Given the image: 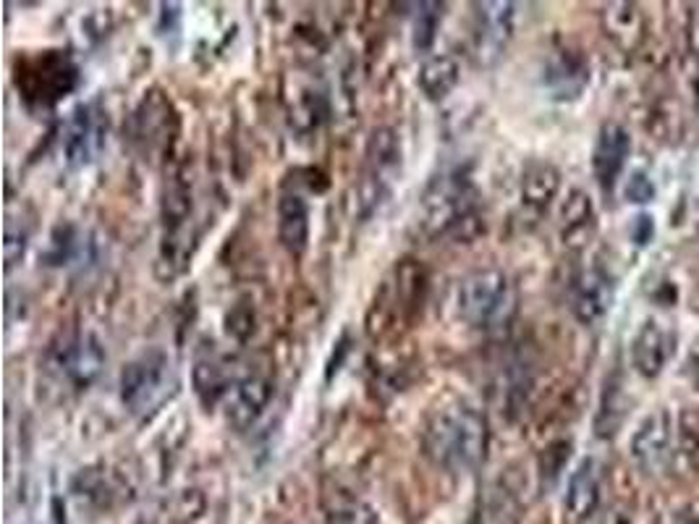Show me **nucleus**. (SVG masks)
I'll return each mask as SVG.
<instances>
[{
	"instance_id": "f257e3e1",
	"label": "nucleus",
	"mask_w": 699,
	"mask_h": 524,
	"mask_svg": "<svg viewBox=\"0 0 699 524\" xmlns=\"http://www.w3.org/2000/svg\"><path fill=\"white\" fill-rule=\"evenodd\" d=\"M422 449L424 456L441 470H474L487 451L485 414L464 399L432 409L422 428Z\"/></svg>"
},
{
	"instance_id": "f03ea898",
	"label": "nucleus",
	"mask_w": 699,
	"mask_h": 524,
	"mask_svg": "<svg viewBox=\"0 0 699 524\" xmlns=\"http://www.w3.org/2000/svg\"><path fill=\"white\" fill-rule=\"evenodd\" d=\"M453 307L461 322L477 330L503 328L516 312V289L498 268L474 270L461 278L453 294Z\"/></svg>"
},
{
	"instance_id": "7ed1b4c3",
	"label": "nucleus",
	"mask_w": 699,
	"mask_h": 524,
	"mask_svg": "<svg viewBox=\"0 0 699 524\" xmlns=\"http://www.w3.org/2000/svg\"><path fill=\"white\" fill-rule=\"evenodd\" d=\"M477 210V192L464 171H443L424 189L420 203V226L424 236L459 234L461 226L472 224Z\"/></svg>"
},
{
	"instance_id": "20e7f679",
	"label": "nucleus",
	"mask_w": 699,
	"mask_h": 524,
	"mask_svg": "<svg viewBox=\"0 0 699 524\" xmlns=\"http://www.w3.org/2000/svg\"><path fill=\"white\" fill-rule=\"evenodd\" d=\"M176 370L171 357L161 349H150L134 357L121 370V401L134 418L150 420L176 393Z\"/></svg>"
},
{
	"instance_id": "39448f33",
	"label": "nucleus",
	"mask_w": 699,
	"mask_h": 524,
	"mask_svg": "<svg viewBox=\"0 0 699 524\" xmlns=\"http://www.w3.org/2000/svg\"><path fill=\"white\" fill-rule=\"evenodd\" d=\"M105 351L92 333L61 336L45 355V372L58 386L84 391L100 376Z\"/></svg>"
},
{
	"instance_id": "423d86ee",
	"label": "nucleus",
	"mask_w": 699,
	"mask_h": 524,
	"mask_svg": "<svg viewBox=\"0 0 699 524\" xmlns=\"http://www.w3.org/2000/svg\"><path fill=\"white\" fill-rule=\"evenodd\" d=\"M401 168V140L393 129H374L364 155V174L359 182V213L364 218L378 210Z\"/></svg>"
},
{
	"instance_id": "0eeeda50",
	"label": "nucleus",
	"mask_w": 699,
	"mask_h": 524,
	"mask_svg": "<svg viewBox=\"0 0 699 524\" xmlns=\"http://www.w3.org/2000/svg\"><path fill=\"white\" fill-rule=\"evenodd\" d=\"M273 393H276V386L263 372H247V376L230 380L226 399L220 404L228 425L239 430V433L255 428L257 420L265 414V409L270 407Z\"/></svg>"
},
{
	"instance_id": "6e6552de",
	"label": "nucleus",
	"mask_w": 699,
	"mask_h": 524,
	"mask_svg": "<svg viewBox=\"0 0 699 524\" xmlns=\"http://www.w3.org/2000/svg\"><path fill=\"white\" fill-rule=\"evenodd\" d=\"M107 124L105 116L100 113L97 105H79L71 119L66 121L61 140V153L71 168H82L90 165L100 155L105 145Z\"/></svg>"
},
{
	"instance_id": "1a4fd4ad",
	"label": "nucleus",
	"mask_w": 699,
	"mask_h": 524,
	"mask_svg": "<svg viewBox=\"0 0 699 524\" xmlns=\"http://www.w3.org/2000/svg\"><path fill=\"white\" fill-rule=\"evenodd\" d=\"M514 34V3H480L474 21V59L493 66Z\"/></svg>"
},
{
	"instance_id": "9d476101",
	"label": "nucleus",
	"mask_w": 699,
	"mask_h": 524,
	"mask_svg": "<svg viewBox=\"0 0 699 524\" xmlns=\"http://www.w3.org/2000/svg\"><path fill=\"white\" fill-rule=\"evenodd\" d=\"M631 459L645 472H662L671 459V414L666 409L652 412L631 438Z\"/></svg>"
},
{
	"instance_id": "9b49d317",
	"label": "nucleus",
	"mask_w": 699,
	"mask_h": 524,
	"mask_svg": "<svg viewBox=\"0 0 699 524\" xmlns=\"http://www.w3.org/2000/svg\"><path fill=\"white\" fill-rule=\"evenodd\" d=\"M629 153H631L629 132H626L621 124H616V121H608V124H603L600 134H597V142H595L593 171H595L597 184H600L605 192L614 189L616 178L621 176Z\"/></svg>"
},
{
	"instance_id": "f8f14e48",
	"label": "nucleus",
	"mask_w": 699,
	"mask_h": 524,
	"mask_svg": "<svg viewBox=\"0 0 699 524\" xmlns=\"http://www.w3.org/2000/svg\"><path fill=\"white\" fill-rule=\"evenodd\" d=\"M610 301H614V284L600 268L582 270L574 278L572 312L582 326H595L608 312Z\"/></svg>"
},
{
	"instance_id": "ddd939ff",
	"label": "nucleus",
	"mask_w": 699,
	"mask_h": 524,
	"mask_svg": "<svg viewBox=\"0 0 699 524\" xmlns=\"http://www.w3.org/2000/svg\"><path fill=\"white\" fill-rule=\"evenodd\" d=\"M278 239L294 257L309 247V205L299 192H286L278 199Z\"/></svg>"
},
{
	"instance_id": "4468645a",
	"label": "nucleus",
	"mask_w": 699,
	"mask_h": 524,
	"mask_svg": "<svg viewBox=\"0 0 699 524\" xmlns=\"http://www.w3.org/2000/svg\"><path fill=\"white\" fill-rule=\"evenodd\" d=\"M597 504H600V475L593 459H585L568 480L566 514L574 522H585L597 512Z\"/></svg>"
},
{
	"instance_id": "2eb2a0df",
	"label": "nucleus",
	"mask_w": 699,
	"mask_h": 524,
	"mask_svg": "<svg viewBox=\"0 0 699 524\" xmlns=\"http://www.w3.org/2000/svg\"><path fill=\"white\" fill-rule=\"evenodd\" d=\"M668 343H671L668 341V333L655 320H647L645 326L639 328L631 347V357L637 370L643 372L645 378H655L662 370V364L668 360V351H671Z\"/></svg>"
},
{
	"instance_id": "dca6fc26",
	"label": "nucleus",
	"mask_w": 699,
	"mask_h": 524,
	"mask_svg": "<svg viewBox=\"0 0 699 524\" xmlns=\"http://www.w3.org/2000/svg\"><path fill=\"white\" fill-rule=\"evenodd\" d=\"M461 82V69L459 61L453 55H430L428 61L420 66V76H417V84H420L422 95L432 100V103H441L451 95L453 90L459 88Z\"/></svg>"
},
{
	"instance_id": "f3484780",
	"label": "nucleus",
	"mask_w": 699,
	"mask_h": 524,
	"mask_svg": "<svg viewBox=\"0 0 699 524\" xmlns=\"http://www.w3.org/2000/svg\"><path fill=\"white\" fill-rule=\"evenodd\" d=\"M603 24H605V32H608V38L624 50L637 48L645 32L643 13H639V9L634 3L608 6L603 13Z\"/></svg>"
},
{
	"instance_id": "a211bd4d",
	"label": "nucleus",
	"mask_w": 699,
	"mask_h": 524,
	"mask_svg": "<svg viewBox=\"0 0 699 524\" xmlns=\"http://www.w3.org/2000/svg\"><path fill=\"white\" fill-rule=\"evenodd\" d=\"M564 239L568 247H585L595 232V210L585 192H572L564 205Z\"/></svg>"
},
{
	"instance_id": "6ab92c4d",
	"label": "nucleus",
	"mask_w": 699,
	"mask_h": 524,
	"mask_svg": "<svg viewBox=\"0 0 699 524\" xmlns=\"http://www.w3.org/2000/svg\"><path fill=\"white\" fill-rule=\"evenodd\" d=\"M558 186L561 174L551 163H532L522 182L524 205L535 207V210H545L553 203V197L558 195Z\"/></svg>"
},
{
	"instance_id": "aec40b11",
	"label": "nucleus",
	"mask_w": 699,
	"mask_h": 524,
	"mask_svg": "<svg viewBox=\"0 0 699 524\" xmlns=\"http://www.w3.org/2000/svg\"><path fill=\"white\" fill-rule=\"evenodd\" d=\"M230 378L226 368L218 360H199L194 368V393L202 401V407L215 409L226 399Z\"/></svg>"
},
{
	"instance_id": "412c9836",
	"label": "nucleus",
	"mask_w": 699,
	"mask_h": 524,
	"mask_svg": "<svg viewBox=\"0 0 699 524\" xmlns=\"http://www.w3.org/2000/svg\"><path fill=\"white\" fill-rule=\"evenodd\" d=\"M587 84V69L576 55H561L547 69V88L556 92V97H576Z\"/></svg>"
},
{
	"instance_id": "4be33fe9",
	"label": "nucleus",
	"mask_w": 699,
	"mask_h": 524,
	"mask_svg": "<svg viewBox=\"0 0 699 524\" xmlns=\"http://www.w3.org/2000/svg\"><path fill=\"white\" fill-rule=\"evenodd\" d=\"M624 418H626L624 393H621V389H618V386H614V389L605 391L603 409H600V414H597V435L610 438L618 428H621Z\"/></svg>"
},
{
	"instance_id": "5701e85b",
	"label": "nucleus",
	"mask_w": 699,
	"mask_h": 524,
	"mask_svg": "<svg viewBox=\"0 0 699 524\" xmlns=\"http://www.w3.org/2000/svg\"><path fill=\"white\" fill-rule=\"evenodd\" d=\"M443 19V6L441 3H420L414 13V48H430L432 40H435L438 24Z\"/></svg>"
},
{
	"instance_id": "b1692460",
	"label": "nucleus",
	"mask_w": 699,
	"mask_h": 524,
	"mask_svg": "<svg viewBox=\"0 0 699 524\" xmlns=\"http://www.w3.org/2000/svg\"><path fill=\"white\" fill-rule=\"evenodd\" d=\"M624 195L629 203H637V205H645L650 203V199H655V184L647 178V174H643V171H637L629 182H626V189Z\"/></svg>"
},
{
	"instance_id": "393cba45",
	"label": "nucleus",
	"mask_w": 699,
	"mask_h": 524,
	"mask_svg": "<svg viewBox=\"0 0 699 524\" xmlns=\"http://www.w3.org/2000/svg\"><path fill=\"white\" fill-rule=\"evenodd\" d=\"M652 220L647 218V215H639L637 220H634V226H631V236L634 239H637V244H647L652 239Z\"/></svg>"
},
{
	"instance_id": "a878e982",
	"label": "nucleus",
	"mask_w": 699,
	"mask_h": 524,
	"mask_svg": "<svg viewBox=\"0 0 699 524\" xmlns=\"http://www.w3.org/2000/svg\"><path fill=\"white\" fill-rule=\"evenodd\" d=\"M681 524H699V504H695L687 514H683Z\"/></svg>"
},
{
	"instance_id": "bb28decb",
	"label": "nucleus",
	"mask_w": 699,
	"mask_h": 524,
	"mask_svg": "<svg viewBox=\"0 0 699 524\" xmlns=\"http://www.w3.org/2000/svg\"><path fill=\"white\" fill-rule=\"evenodd\" d=\"M695 45L699 48V11H697V17H695Z\"/></svg>"
}]
</instances>
